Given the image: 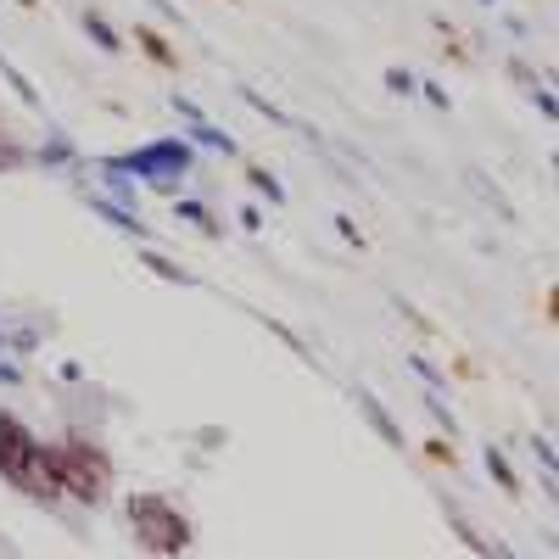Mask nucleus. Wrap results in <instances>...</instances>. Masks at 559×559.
<instances>
[{
  "label": "nucleus",
  "instance_id": "f257e3e1",
  "mask_svg": "<svg viewBox=\"0 0 559 559\" xmlns=\"http://www.w3.org/2000/svg\"><path fill=\"white\" fill-rule=\"evenodd\" d=\"M0 481H7L17 498L39 503V509L62 503V476H57L51 442H39L34 426L12 408H0Z\"/></svg>",
  "mask_w": 559,
  "mask_h": 559
},
{
  "label": "nucleus",
  "instance_id": "f03ea898",
  "mask_svg": "<svg viewBox=\"0 0 559 559\" xmlns=\"http://www.w3.org/2000/svg\"><path fill=\"white\" fill-rule=\"evenodd\" d=\"M51 453H57V476H62V498L68 503H79V509L112 503V492H118V459H112V448L96 431L73 426V431H62L51 442Z\"/></svg>",
  "mask_w": 559,
  "mask_h": 559
},
{
  "label": "nucleus",
  "instance_id": "7ed1b4c3",
  "mask_svg": "<svg viewBox=\"0 0 559 559\" xmlns=\"http://www.w3.org/2000/svg\"><path fill=\"white\" fill-rule=\"evenodd\" d=\"M123 526L129 543L146 559H179L197 548V521L168 498V492H129L123 498Z\"/></svg>",
  "mask_w": 559,
  "mask_h": 559
},
{
  "label": "nucleus",
  "instance_id": "20e7f679",
  "mask_svg": "<svg viewBox=\"0 0 559 559\" xmlns=\"http://www.w3.org/2000/svg\"><path fill=\"white\" fill-rule=\"evenodd\" d=\"M102 163H112V168H123L134 185H163V179H185L197 168V146L191 140H179V134H157V140H146V146H134V152H118V157H102Z\"/></svg>",
  "mask_w": 559,
  "mask_h": 559
},
{
  "label": "nucleus",
  "instance_id": "39448f33",
  "mask_svg": "<svg viewBox=\"0 0 559 559\" xmlns=\"http://www.w3.org/2000/svg\"><path fill=\"white\" fill-rule=\"evenodd\" d=\"M84 202H90V207H96V213H102V218H107L112 229H123V236H134V241H152V224H146V218H134V207H123V202H112L107 191H90Z\"/></svg>",
  "mask_w": 559,
  "mask_h": 559
},
{
  "label": "nucleus",
  "instance_id": "423d86ee",
  "mask_svg": "<svg viewBox=\"0 0 559 559\" xmlns=\"http://www.w3.org/2000/svg\"><path fill=\"white\" fill-rule=\"evenodd\" d=\"M353 403H358V414L369 419V431H376L386 448H403V431H397V419L381 408V397L376 392H364V386H353Z\"/></svg>",
  "mask_w": 559,
  "mask_h": 559
},
{
  "label": "nucleus",
  "instance_id": "0eeeda50",
  "mask_svg": "<svg viewBox=\"0 0 559 559\" xmlns=\"http://www.w3.org/2000/svg\"><path fill=\"white\" fill-rule=\"evenodd\" d=\"M129 39H134L140 51H146V57L157 62V68H168V73L179 68V51H174V45H168V34H163L157 23H134V28H129Z\"/></svg>",
  "mask_w": 559,
  "mask_h": 559
},
{
  "label": "nucleus",
  "instance_id": "6e6552de",
  "mask_svg": "<svg viewBox=\"0 0 559 559\" xmlns=\"http://www.w3.org/2000/svg\"><path fill=\"white\" fill-rule=\"evenodd\" d=\"M79 28L90 34V45H96V51H107V57H118V51H123V34H118L96 7H84V12H79Z\"/></svg>",
  "mask_w": 559,
  "mask_h": 559
},
{
  "label": "nucleus",
  "instance_id": "1a4fd4ad",
  "mask_svg": "<svg viewBox=\"0 0 559 559\" xmlns=\"http://www.w3.org/2000/svg\"><path fill=\"white\" fill-rule=\"evenodd\" d=\"M481 464H487V476L498 481V492H503V498H521V476H515V464H509V453H503L498 442H487V448H481Z\"/></svg>",
  "mask_w": 559,
  "mask_h": 559
},
{
  "label": "nucleus",
  "instance_id": "9d476101",
  "mask_svg": "<svg viewBox=\"0 0 559 559\" xmlns=\"http://www.w3.org/2000/svg\"><path fill=\"white\" fill-rule=\"evenodd\" d=\"M79 152H73V140L62 134V129H51L45 134V146H34V168H62V163H73Z\"/></svg>",
  "mask_w": 559,
  "mask_h": 559
},
{
  "label": "nucleus",
  "instance_id": "9b49d317",
  "mask_svg": "<svg viewBox=\"0 0 559 559\" xmlns=\"http://www.w3.org/2000/svg\"><path fill=\"white\" fill-rule=\"evenodd\" d=\"M174 218H185L191 229H202V236H213V241L224 236V224L213 218V207H202V202H191V197H179V202H174Z\"/></svg>",
  "mask_w": 559,
  "mask_h": 559
},
{
  "label": "nucleus",
  "instance_id": "f8f14e48",
  "mask_svg": "<svg viewBox=\"0 0 559 559\" xmlns=\"http://www.w3.org/2000/svg\"><path fill=\"white\" fill-rule=\"evenodd\" d=\"M185 129H191V140H197V146H213L218 157H241V146H236V140H229L213 118H202V123H185Z\"/></svg>",
  "mask_w": 559,
  "mask_h": 559
},
{
  "label": "nucleus",
  "instance_id": "ddd939ff",
  "mask_svg": "<svg viewBox=\"0 0 559 559\" xmlns=\"http://www.w3.org/2000/svg\"><path fill=\"white\" fill-rule=\"evenodd\" d=\"M140 263H146L157 280H168V286H197V274H191V269H179V263H168L157 247H140Z\"/></svg>",
  "mask_w": 559,
  "mask_h": 559
},
{
  "label": "nucleus",
  "instance_id": "4468645a",
  "mask_svg": "<svg viewBox=\"0 0 559 559\" xmlns=\"http://www.w3.org/2000/svg\"><path fill=\"white\" fill-rule=\"evenodd\" d=\"M247 185H252V191H258L269 207H286V185H280L263 163H247Z\"/></svg>",
  "mask_w": 559,
  "mask_h": 559
},
{
  "label": "nucleus",
  "instance_id": "2eb2a0df",
  "mask_svg": "<svg viewBox=\"0 0 559 559\" xmlns=\"http://www.w3.org/2000/svg\"><path fill=\"white\" fill-rule=\"evenodd\" d=\"M471 191H476V197H487V202H492V213H498V218H515V207H509V197H503V191H498V185H492V179H487V174H481V168H471Z\"/></svg>",
  "mask_w": 559,
  "mask_h": 559
},
{
  "label": "nucleus",
  "instance_id": "dca6fc26",
  "mask_svg": "<svg viewBox=\"0 0 559 559\" xmlns=\"http://www.w3.org/2000/svg\"><path fill=\"white\" fill-rule=\"evenodd\" d=\"M0 79H7V84H12V90H17V96H23V102H28V107H34V112H39V107H45V102H39V90H34V84H28V79H23V73H17V68H12V57H7V51H0Z\"/></svg>",
  "mask_w": 559,
  "mask_h": 559
},
{
  "label": "nucleus",
  "instance_id": "f3484780",
  "mask_svg": "<svg viewBox=\"0 0 559 559\" xmlns=\"http://www.w3.org/2000/svg\"><path fill=\"white\" fill-rule=\"evenodd\" d=\"M526 96H532V107H537L548 123H559V96L548 90V79H543V73H537V84H526Z\"/></svg>",
  "mask_w": 559,
  "mask_h": 559
},
{
  "label": "nucleus",
  "instance_id": "a211bd4d",
  "mask_svg": "<svg viewBox=\"0 0 559 559\" xmlns=\"http://www.w3.org/2000/svg\"><path fill=\"white\" fill-rule=\"evenodd\" d=\"M526 448H532V459H537V471L559 481V453H554V442H548V437H526Z\"/></svg>",
  "mask_w": 559,
  "mask_h": 559
},
{
  "label": "nucleus",
  "instance_id": "6ab92c4d",
  "mask_svg": "<svg viewBox=\"0 0 559 559\" xmlns=\"http://www.w3.org/2000/svg\"><path fill=\"white\" fill-rule=\"evenodd\" d=\"M241 102H247V107H258V112H263L269 123H280V129H292V118H286V112H280V107H274L269 96H258V90H252V84H241Z\"/></svg>",
  "mask_w": 559,
  "mask_h": 559
},
{
  "label": "nucleus",
  "instance_id": "aec40b11",
  "mask_svg": "<svg viewBox=\"0 0 559 559\" xmlns=\"http://www.w3.org/2000/svg\"><path fill=\"white\" fill-rule=\"evenodd\" d=\"M426 414L442 426V437H459V419H453V408L442 403V392H426Z\"/></svg>",
  "mask_w": 559,
  "mask_h": 559
},
{
  "label": "nucleus",
  "instance_id": "412c9836",
  "mask_svg": "<svg viewBox=\"0 0 559 559\" xmlns=\"http://www.w3.org/2000/svg\"><path fill=\"white\" fill-rule=\"evenodd\" d=\"M408 364H414V376H419V381H426V386H431V392H442V369H437V364H431V358H426V353H414V358H408Z\"/></svg>",
  "mask_w": 559,
  "mask_h": 559
},
{
  "label": "nucleus",
  "instance_id": "4be33fe9",
  "mask_svg": "<svg viewBox=\"0 0 559 559\" xmlns=\"http://www.w3.org/2000/svg\"><path fill=\"white\" fill-rule=\"evenodd\" d=\"M386 84H392V96H419V79L408 68H386Z\"/></svg>",
  "mask_w": 559,
  "mask_h": 559
},
{
  "label": "nucleus",
  "instance_id": "5701e85b",
  "mask_svg": "<svg viewBox=\"0 0 559 559\" xmlns=\"http://www.w3.org/2000/svg\"><path fill=\"white\" fill-rule=\"evenodd\" d=\"M426 459H437V464H459V453H453L448 437H431V442H426Z\"/></svg>",
  "mask_w": 559,
  "mask_h": 559
},
{
  "label": "nucleus",
  "instance_id": "b1692460",
  "mask_svg": "<svg viewBox=\"0 0 559 559\" xmlns=\"http://www.w3.org/2000/svg\"><path fill=\"white\" fill-rule=\"evenodd\" d=\"M419 96H426V102H431L437 112H448V107H453V102H448V90H442L437 79H426V84H419Z\"/></svg>",
  "mask_w": 559,
  "mask_h": 559
},
{
  "label": "nucleus",
  "instance_id": "393cba45",
  "mask_svg": "<svg viewBox=\"0 0 559 559\" xmlns=\"http://www.w3.org/2000/svg\"><path fill=\"white\" fill-rule=\"evenodd\" d=\"M146 7H152V12H157V17H168V23H174V28H185V12H179V7H174V0H146Z\"/></svg>",
  "mask_w": 559,
  "mask_h": 559
},
{
  "label": "nucleus",
  "instance_id": "a878e982",
  "mask_svg": "<svg viewBox=\"0 0 559 559\" xmlns=\"http://www.w3.org/2000/svg\"><path fill=\"white\" fill-rule=\"evenodd\" d=\"M336 229H342V236H347L353 247H364V229H358V224H353L347 213H336Z\"/></svg>",
  "mask_w": 559,
  "mask_h": 559
},
{
  "label": "nucleus",
  "instance_id": "bb28decb",
  "mask_svg": "<svg viewBox=\"0 0 559 559\" xmlns=\"http://www.w3.org/2000/svg\"><path fill=\"white\" fill-rule=\"evenodd\" d=\"M0 386H23V369L7 364V358H0Z\"/></svg>",
  "mask_w": 559,
  "mask_h": 559
},
{
  "label": "nucleus",
  "instance_id": "cd10ccee",
  "mask_svg": "<svg viewBox=\"0 0 559 559\" xmlns=\"http://www.w3.org/2000/svg\"><path fill=\"white\" fill-rule=\"evenodd\" d=\"M241 224H247V229H263V213H258V202H252V207H241Z\"/></svg>",
  "mask_w": 559,
  "mask_h": 559
},
{
  "label": "nucleus",
  "instance_id": "c85d7f7f",
  "mask_svg": "<svg viewBox=\"0 0 559 559\" xmlns=\"http://www.w3.org/2000/svg\"><path fill=\"white\" fill-rule=\"evenodd\" d=\"M487 559H521V554L509 548V543H492V548H487Z\"/></svg>",
  "mask_w": 559,
  "mask_h": 559
},
{
  "label": "nucleus",
  "instance_id": "c756f323",
  "mask_svg": "<svg viewBox=\"0 0 559 559\" xmlns=\"http://www.w3.org/2000/svg\"><path fill=\"white\" fill-rule=\"evenodd\" d=\"M548 319H554V324H559V286H554V292H548Z\"/></svg>",
  "mask_w": 559,
  "mask_h": 559
},
{
  "label": "nucleus",
  "instance_id": "7c9ffc66",
  "mask_svg": "<svg viewBox=\"0 0 559 559\" xmlns=\"http://www.w3.org/2000/svg\"><path fill=\"white\" fill-rule=\"evenodd\" d=\"M543 79H548V84H554V96H559V73H554V68H548V73H543Z\"/></svg>",
  "mask_w": 559,
  "mask_h": 559
},
{
  "label": "nucleus",
  "instance_id": "2f4dec72",
  "mask_svg": "<svg viewBox=\"0 0 559 559\" xmlns=\"http://www.w3.org/2000/svg\"><path fill=\"white\" fill-rule=\"evenodd\" d=\"M0 353H7V331H0Z\"/></svg>",
  "mask_w": 559,
  "mask_h": 559
},
{
  "label": "nucleus",
  "instance_id": "473e14b6",
  "mask_svg": "<svg viewBox=\"0 0 559 559\" xmlns=\"http://www.w3.org/2000/svg\"><path fill=\"white\" fill-rule=\"evenodd\" d=\"M481 7H498V0H481Z\"/></svg>",
  "mask_w": 559,
  "mask_h": 559
},
{
  "label": "nucleus",
  "instance_id": "72a5a7b5",
  "mask_svg": "<svg viewBox=\"0 0 559 559\" xmlns=\"http://www.w3.org/2000/svg\"><path fill=\"white\" fill-rule=\"evenodd\" d=\"M17 7H34V0H17Z\"/></svg>",
  "mask_w": 559,
  "mask_h": 559
},
{
  "label": "nucleus",
  "instance_id": "f704fd0d",
  "mask_svg": "<svg viewBox=\"0 0 559 559\" xmlns=\"http://www.w3.org/2000/svg\"><path fill=\"white\" fill-rule=\"evenodd\" d=\"M554 168H559V152H554Z\"/></svg>",
  "mask_w": 559,
  "mask_h": 559
}]
</instances>
